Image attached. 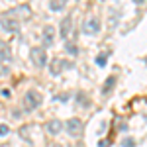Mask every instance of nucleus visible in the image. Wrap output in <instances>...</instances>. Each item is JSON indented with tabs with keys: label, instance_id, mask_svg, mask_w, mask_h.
I'll list each match as a JSON object with an SVG mask.
<instances>
[{
	"label": "nucleus",
	"instance_id": "1",
	"mask_svg": "<svg viewBox=\"0 0 147 147\" xmlns=\"http://www.w3.org/2000/svg\"><path fill=\"white\" fill-rule=\"evenodd\" d=\"M41 104V96L37 90H28L24 94V110L26 112H34L35 108H39Z\"/></svg>",
	"mask_w": 147,
	"mask_h": 147
},
{
	"label": "nucleus",
	"instance_id": "2",
	"mask_svg": "<svg viewBox=\"0 0 147 147\" xmlns=\"http://www.w3.org/2000/svg\"><path fill=\"white\" fill-rule=\"evenodd\" d=\"M30 59H32V63H34L35 67H45L47 65V53L43 47H32V51H30Z\"/></svg>",
	"mask_w": 147,
	"mask_h": 147
},
{
	"label": "nucleus",
	"instance_id": "3",
	"mask_svg": "<svg viewBox=\"0 0 147 147\" xmlns=\"http://www.w3.org/2000/svg\"><path fill=\"white\" fill-rule=\"evenodd\" d=\"M65 131H67L71 137H79L82 134V122L79 118H69L65 122Z\"/></svg>",
	"mask_w": 147,
	"mask_h": 147
},
{
	"label": "nucleus",
	"instance_id": "4",
	"mask_svg": "<svg viewBox=\"0 0 147 147\" xmlns=\"http://www.w3.org/2000/svg\"><path fill=\"white\" fill-rule=\"evenodd\" d=\"M82 32L86 35H96L100 32V20L96 16H88L84 20V24H82Z\"/></svg>",
	"mask_w": 147,
	"mask_h": 147
},
{
	"label": "nucleus",
	"instance_id": "5",
	"mask_svg": "<svg viewBox=\"0 0 147 147\" xmlns=\"http://www.w3.org/2000/svg\"><path fill=\"white\" fill-rule=\"evenodd\" d=\"M0 26H2V30H6L8 34H18L20 32V22L16 20V18H0Z\"/></svg>",
	"mask_w": 147,
	"mask_h": 147
},
{
	"label": "nucleus",
	"instance_id": "6",
	"mask_svg": "<svg viewBox=\"0 0 147 147\" xmlns=\"http://www.w3.org/2000/svg\"><path fill=\"white\" fill-rule=\"evenodd\" d=\"M71 32H73V18H71V16H65V18L61 20L59 34H61V37H63V39H67L69 35H71Z\"/></svg>",
	"mask_w": 147,
	"mask_h": 147
},
{
	"label": "nucleus",
	"instance_id": "7",
	"mask_svg": "<svg viewBox=\"0 0 147 147\" xmlns=\"http://www.w3.org/2000/svg\"><path fill=\"white\" fill-rule=\"evenodd\" d=\"M63 127H65V124H63L61 120H49L45 124V131L49 136H57V134L63 131Z\"/></svg>",
	"mask_w": 147,
	"mask_h": 147
},
{
	"label": "nucleus",
	"instance_id": "8",
	"mask_svg": "<svg viewBox=\"0 0 147 147\" xmlns=\"http://www.w3.org/2000/svg\"><path fill=\"white\" fill-rule=\"evenodd\" d=\"M41 37H43L45 45H51V43H53V39H55V28H53V26H45Z\"/></svg>",
	"mask_w": 147,
	"mask_h": 147
},
{
	"label": "nucleus",
	"instance_id": "9",
	"mask_svg": "<svg viewBox=\"0 0 147 147\" xmlns=\"http://www.w3.org/2000/svg\"><path fill=\"white\" fill-rule=\"evenodd\" d=\"M67 65H69L67 61H63V59H55V61L51 63V67H49V71H51L53 75H59V73H61L63 69L67 67Z\"/></svg>",
	"mask_w": 147,
	"mask_h": 147
},
{
	"label": "nucleus",
	"instance_id": "10",
	"mask_svg": "<svg viewBox=\"0 0 147 147\" xmlns=\"http://www.w3.org/2000/svg\"><path fill=\"white\" fill-rule=\"evenodd\" d=\"M65 8V0H53V2H49V10L53 12H59Z\"/></svg>",
	"mask_w": 147,
	"mask_h": 147
},
{
	"label": "nucleus",
	"instance_id": "11",
	"mask_svg": "<svg viewBox=\"0 0 147 147\" xmlns=\"http://www.w3.org/2000/svg\"><path fill=\"white\" fill-rule=\"evenodd\" d=\"M114 84H116V79H114V77H108V79H106V82H104L102 92H104V94H108V92H110V88H114Z\"/></svg>",
	"mask_w": 147,
	"mask_h": 147
},
{
	"label": "nucleus",
	"instance_id": "12",
	"mask_svg": "<svg viewBox=\"0 0 147 147\" xmlns=\"http://www.w3.org/2000/svg\"><path fill=\"white\" fill-rule=\"evenodd\" d=\"M2 59H10V51H8V47H6V45L0 43V61H2Z\"/></svg>",
	"mask_w": 147,
	"mask_h": 147
},
{
	"label": "nucleus",
	"instance_id": "13",
	"mask_svg": "<svg viewBox=\"0 0 147 147\" xmlns=\"http://www.w3.org/2000/svg\"><path fill=\"white\" fill-rule=\"evenodd\" d=\"M67 51L71 55H77V53H79V51H77V45H67Z\"/></svg>",
	"mask_w": 147,
	"mask_h": 147
},
{
	"label": "nucleus",
	"instance_id": "14",
	"mask_svg": "<svg viewBox=\"0 0 147 147\" xmlns=\"http://www.w3.org/2000/svg\"><path fill=\"white\" fill-rule=\"evenodd\" d=\"M122 145H124V147H134V139H124Z\"/></svg>",
	"mask_w": 147,
	"mask_h": 147
},
{
	"label": "nucleus",
	"instance_id": "15",
	"mask_svg": "<svg viewBox=\"0 0 147 147\" xmlns=\"http://www.w3.org/2000/svg\"><path fill=\"white\" fill-rule=\"evenodd\" d=\"M8 134V125H0V136H6Z\"/></svg>",
	"mask_w": 147,
	"mask_h": 147
},
{
	"label": "nucleus",
	"instance_id": "16",
	"mask_svg": "<svg viewBox=\"0 0 147 147\" xmlns=\"http://www.w3.org/2000/svg\"><path fill=\"white\" fill-rule=\"evenodd\" d=\"M2 94H4V98H10V90H8V88H4V90H2Z\"/></svg>",
	"mask_w": 147,
	"mask_h": 147
},
{
	"label": "nucleus",
	"instance_id": "17",
	"mask_svg": "<svg viewBox=\"0 0 147 147\" xmlns=\"http://www.w3.org/2000/svg\"><path fill=\"white\" fill-rule=\"evenodd\" d=\"M104 61H106V57H104V55L98 57V63H100V65H104Z\"/></svg>",
	"mask_w": 147,
	"mask_h": 147
},
{
	"label": "nucleus",
	"instance_id": "18",
	"mask_svg": "<svg viewBox=\"0 0 147 147\" xmlns=\"http://www.w3.org/2000/svg\"><path fill=\"white\" fill-rule=\"evenodd\" d=\"M2 73H4V67H2V63H0V75H2Z\"/></svg>",
	"mask_w": 147,
	"mask_h": 147
},
{
	"label": "nucleus",
	"instance_id": "19",
	"mask_svg": "<svg viewBox=\"0 0 147 147\" xmlns=\"http://www.w3.org/2000/svg\"><path fill=\"white\" fill-rule=\"evenodd\" d=\"M53 147H61V145H53Z\"/></svg>",
	"mask_w": 147,
	"mask_h": 147
}]
</instances>
